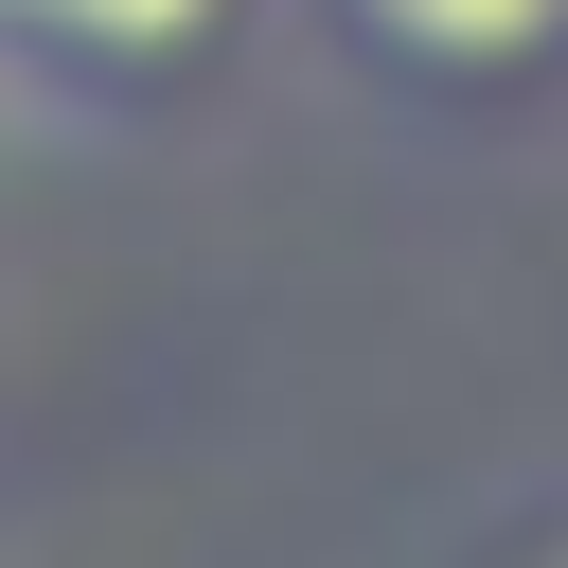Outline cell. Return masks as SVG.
<instances>
[{
  "label": "cell",
  "mask_w": 568,
  "mask_h": 568,
  "mask_svg": "<svg viewBox=\"0 0 568 568\" xmlns=\"http://www.w3.org/2000/svg\"><path fill=\"white\" fill-rule=\"evenodd\" d=\"M284 0H0V124L36 142H178L248 106Z\"/></svg>",
  "instance_id": "cell-1"
},
{
  "label": "cell",
  "mask_w": 568,
  "mask_h": 568,
  "mask_svg": "<svg viewBox=\"0 0 568 568\" xmlns=\"http://www.w3.org/2000/svg\"><path fill=\"white\" fill-rule=\"evenodd\" d=\"M284 36L390 124H532L568 89V0H284Z\"/></svg>",
  "instance_id": "cell-2"
},
{
  "label": "cell",
  "mask_w": 568,
  "mask_h": 568,
  "mask_svg": "<svg viewBox=\"0 0 568 568\" xmlns=\"http://www.w3.org/2000/svg\"><path fill=\"white\" fill-rule=\"evenodd\" d=\"M462 568H568V479H550V497H497V532H479Z\"/></svg>",
  "instance_id": "cell-3"
}]
</instances>
